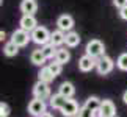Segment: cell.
I'll return each instance as SVG.
<instances>
[{"label":"cell","mask_w":127,"mask_h":117,"mask_svg":"<svg viewBox=\"0 0 127 117\" xmlns=\"http://www.w3.org/2000/svg\"><path fill=\"white\" fill-rule=\"evenodd\" d=\"M9 114H11L9 105L5 101H0V117H9Z\"/></svg>","instance_id":"obj_25"},{"label":"cell","mask_w":127,"mask_h":117,"mask_svg":"<svg viewBox=\"0 0 127 117\" xmlns=\"http://www.w3.org/2000/svg\"><path fill=\"white\" fill-rule=\"evenodd\" d=\"M8 39V35H6V31H3V30H0V42H3V41H6Z\"/></svg>","instance_id":"obj_29"},{"label":"cell","mask_w":127,"mask_h":117,"mask_svg":"<svg viewBox=\"0 0 127 117\" xmlns=\"http://www.w3.org/2000/svg\"><path fill=\"white\" fill-rule=\"evenodd\" d=\"M79 44H80V35L77 31H67L66 33V39H64V45L67 48H75V47H79Z\"/></svg>","instance_id":"obj_16"},{"label":"cell","mask_w":127,"mask_h":117,"mask_svg":"<svg viewBox=\"0 0 127 117\" xmlns=\"http://www.w3.org/2000/svg\"><path fill=\"white\" fill-rule=\"evenodd\" d=\"M2 3H3V0H0V6H2Z\"/></svg>","instance_id":"obj_32"},{"label":"cell","mask_w":127,"mask_h":117,"mask_svg":"<svg viewBox=\"0 0 127 117\" xmlns=\"http://www.w3.org/2000/svg\"><path fill=\"white\" fill-rule=\"evenodd\" d=\"M80 108H82V106L79 105V101H77V100L66 98L64 105H63L61 109H60V113H61V116H64V117H75V116H79Z\"/></svg>","instance_id":"obj_6"},{"label":"cell","mask_w":127,"mask_h":117,"mask_svg":"<svg viewBox=\"0 0 127 117\" xmlns=\"http://www.w3.org/2000/svg\"><path fill=\"white\" fill-rule=\"evenodd\" d=\"M47 113V103L46 100H41V98H35L28 103V114L33 116V117H39L41 114Z\"/></svg>","instance_id":"obj_7"},{"label":"cell","mask_w":127,"mask_h":117,"mask_svg":"<svg viewBox=\"0 0 127 117\" xmlns=\"http://www.w3.org/2000/svg\"><path fill=\"white\" fill-rule=\"evenodd\" d=\"M111 3H113V6L118 8V9L127 6V0H111Z\"/></svg>","instance_id":"obj_27"},{"label":"cell","mask_w":127,"mask_h":117,"mask_svg":"<svg viewBox=\"0 0 127 117\" xmlns=\"http://www.w3.org/2000/svg\"><path fill=\"white\" fill-rule=\"evenodd\" d=\"M116 67L123 72H127V52L121 53V55L116 58Z\"/></svg>","instance_id":"obj_23"},{"label":"cell","mask_w":127,"mask_h":117,"mask_svg":"<svg viewBox=\"0 0 127 117\" xmlns=\"http://www.w3.org/2000/svg\"><path fill=\"white\" fill-rule=\"evenodd\" d=\"M3 55L5 56H8V58H13V56H16L17 53H19V47L16 45L14 42H11V41H8L6 44L3 45Z\"/></svg>","instance_id":"obj_21"},{"label":"cell","mask_w":127,"mask_h":117,"mask_svg":"<svg viewBox=\"0 0 127 117\" xmlns=\"http://www.w3.org/2000/svg\"><path fill=\"white\" fill-rule=\"evenodd\" d=\"M55 78H57V77L52 74V70L49 69V66H47V64H46V66H42V67H39V72H38V80H39V81L50 84V83L55 80Z\"/></svg>","instance_id":"obj_15"},{"label":"cell","mask_w":127,"mask_h":117,"mask_svg":"<svg viewBox=\"0 0 127 117\" xmlns=\"http://www.w3.org/2000/svg\"><path fill=\"white\" fill-rule=\"evenodd\" d=\"M9 41L14 42L19 48H21V47H27L28 42L32 41V33L22 30V28H17V30H14V31L11 33V36H9Z\"/></svg>","instance_id":"obj_4"},{"label":"cell","mask_w":127,"mask_h":117,"mask_svg":"<svg viewBox=\"0 0 127 117\" xmlns=\"http://www.w3.org/2000/svg\"><path fill=\"white\" fill-rule=\"evenodd\" d=\"M123 101H124V103L127 105V91H126L124 94H123Z\"/></svg>","instance_id":"obj_30"},{"label":"cell","mask_w":127,"mask_h":117,"mask_svg":"<svg viewBox=\"0 0 127 117\" xmlns=\"http://www.w3.org/2000/svg\"><path fill=\"white\" fill-rule=\"evenodd\" d=\"M41 50H42V53H44V56L47 58V61L55 59V55H57V47H55V45H52L50 42L46 44V45H42V47H41Z\"/></svg>","instance_id":"obj_22"},{"label":"cell","mask_w":127,"mask_h":117,"mask_svg":"<svg viewBox=\"0 0 127 117\" xmlns=\"http://www.w3.org/2000/svg\"><path fill=\"white\" fill-rule=\"evenodd\" d=\"M39 117H53V116H52L50 113H44V114H41Z\"/></svg>","instance_id":"obj_31"},{"label":"cell","mask_w":127,"mask_h":117,"mask_svg":"<svg viewBox=\"0 0 127 117\" xmlns=\"http://www.w3.org/2000/svg\"><path fill=\"white\" fill-rule=\"evenodd\" d=\"M79 117H97V114L93 113L91 109L85 108V106H82V108H80V113H79Z\"/></svg>","instance_id":"obj_26"},{"label":"cell","mask_w":127,"mask_h":117,"mask_svg":"<svg viewBox=\"0 0 127 117\" xmlns=\"http://www.w3.org/2000/svg\"><path fill=\"white\" fill-rule=\"evenodd\" d=\"M19 9H21L22 14H32V16H35L38 13V0H21Z\"/></svg>","instance_id":"obj_12"},{"label":"cell","mask_w":127,"mask_h":117,"mask_svg":"<svg viewBox=\"0 0 127 117\" xmlns=\"http://www.w3.org/2000/svg\"><path fill=\"white\" fill-rule=\"evenodd\" d=\"M49 69L52 70V74L55 75V77H58V75H61V72H63V64H60L58 61H55V59H52V62H49Z\"/></svg>","instance_id":"obj_24"},{"label":"cell","mask_w":127,"mask_h":117,"mask_svg":"<svg viewBox=\"0 0 127 117\" xmlns=\"http://www.w3.org/2000/svg\"><path fill=\"white\" fill-rule=\"evenodd\" d=\"M100 101H102V100L99 98V97L91 95V97H88V98L85 100L83 106H85V108H88V109H91L93 113L97 114V111H99V108H100Z\"/></svg>","instance_id":"obj_20"},{"label":"cell","mask_w":127,"mask_h":117,"mask_svg":"<svg viewBox=\"0 0 127 117\" xmlns=\"http://www.w3.org/2000/svg\"><path fill=\"white\" fill-rule=\"evenodd\" d=\"M33 97H35V98H41V100H49L52 97L50 84L38 80L35 84H33Z\"/></svg>","instance_id":"obj_5"},{"label":"cell","mask_w":127,"mask_h":117,"mask_svg":"<svg viewBox=\"0 0 127 117\" xmlns=\"http://www.w3.org/2000/svg\"><path fill=\"white\" fill-rule=\"evenodd\" d=\"M55 61H58L60 64H67L71 61V52L67 50V47H58L57 48V55H55Z\"/></svg>","instance_id":"obj_17"},{"label":"cell","mask_w":127,"mask_h":117,"mask_svg":"<svg viewBox=\"0 0 127 117\" xmlns=\"http://www.w3.org/2000/svg\"><path fill=\"white\" fill-rule=\"evenodd\" d=\"M93 69H96V59L94 58H91L90 55H85L79 58V70L83 72V74H88V72H91Z\"/></svg>","instance_id":"obj_11"},{"label":"cell","mask_w":127,"mask_h":117,"mask_svg":"<svg viewBox=\"0 0 127 117\" xmlns=\"http://www.w3.org/2000/svg\"><path fill=\"white\" fill-rule=\"evenodd\" d=\"M116 117H118V116H116Z\"/></svg>","instance_id":"obj_34"},{"label":"cell","mask_w":127,"mask_h":117,"mask_svg":"<svg viewBox=\"0 0 127 117\" xmlns=\"http://www.w3.org/2000/svg\"><path fill=\"white\" fill-rule=\"evenodd\" d=\"M64 101H66V97H63L61 94H52V97L49 98V106H50L52 109H58L60 111L61 109V106L64 105Z\"/></svg>","instance_id":"obj_19"},{"label":"cell","mask_w":127,"mask_h":117,"mask_svg":"<svg viewBox=\"0 0 127 117\" xmlns=\"http://www.w3.org/2000/svg\"><path fill=\"white\" fill-rule=\"evenodd\" d=\"M97 117H116V105L113 103V100H102L100 101V108L97 111Z\"/></svg>","instance_id":"obj_8"},{"label":"cell","mask_w":127,"mask_h":117,"mask_svg":"<svg viewBox=\"0 0 127 117\" xmlns=\"http://www.w3.org/2000/svg\"><path fill=\"white\" fill-rule=\"evenodd\" d=\"M64 39H66V33L57 28V30H53V31H52L50 44H52V45H55V47L58 48V47H61L63 44H64Z\"/></svg>","instance_id":"obj_18"},{"label":"cell","mask_w":127,"mask_h":117,"mask_svg":"<svg viewBox=\"0 0 127 117\" xmlns=\"http://www.w3.org/2000/svg\"><path fill=\"white\" fill-rule=\"evenodd\" d=\"M75 22H74V17L71 16V14H61V16H58L57 19V28L61 31H72V28H74Z\"/></svg>","instance_id":"obj_9"},{"label":"cell","mask_w":127,"mask_h":117,"mask_svg":"<svg viewBox=\"0 0 127 117\" xmlns=\"http://www.w3.org/2000/svg\"><path fill=\"white\" fill-rule=\"evenodd\" d=\"M119 17L123 19V20H127V6L119 9Z\"/></svg>","instance_id":"obj_28"},{"label":"cell","mask_w":127,"mask_h":117,"mask_svg":"<svg viewBox=\"0 0 127 117\" xmlns=\"http://www.w3.org/2000/svg\"><path fill=\"white\" fill-rule=\"evenodd\" d=\"M115 64H116V62L111 59L110 56L104 55V56H100V58L96 59V72L99 75H108V74L113 72Z\"/></svg>","instance_id":"obj_3"},{"label":"cell","mask_w":127,"mask_h":117,"mask_svg":"<svg viewBox=\"0 0 127 117\" xmlns=\"http://www.w3.org/2000/svg\"><path fill=\"white\" fill-rule=\"evenodd\" d=\"M58 94H61L66 98H74L75 95V86L72 84L71 81H63L60 87H58Z\"/></svg>","instance_id":"obj_13"},{"label":"cell","mask_w":127,"mask_h":117,"mask_svg":"<svg viewBox=\"0 0 127 117\" xmlns=\"http://www.w3.org/2000/svg\"><path fill=\"white\" fill-rule=\"evenodd\" d=\"M36 27H38V20H36L35 16H32V14H22L21 20H19V28L32 33Z\"/></svg>","instance_id":"obj_10"},{"label":"cell","mask_w":127,"mask_h":117,"mask_svg":"<svg viewBox=\"0 0 127 117\" xmlns=\"http://www.w3.org/2000/svg\"><path fill=\"white\" fill-rule=\"evenodd\" d=\"M85 53H86V55H90L91 58H94V59L104 56L105 55V45H104V42H102L100 39H91V41H88L86 42V47H85Z\"/></svg>","instance_id":"obj_2"},{"label":"cell","mask_w":127,"mask_h":117,"mask_svg":"<svg viewBox=\"0 0 127 117\" xmlns=\"http://www.w3.org/2000/svg\"><path fill=\"white\" fill-rule=\"evenodd\" d=\"M30 61H32V64H33V66H36V67H42V66H46L47 58L44 56V53H42L41 48H35V50L32 52V55H30Z\"/></svg>","instance_id":"obj_14"},{"label":"cell","mask_w":127,"mask_h":117,"mask_svg":"<svg viewBox=\"0 0 127 117\" xmlns=\"http://www.w3.org/2000/svg\"><path fill=\"white\" fill-rule=\"evenodd\" d=\"M50 36H52V31H49V28L44 25H38L32 31V41L36 45H41V47L50 42Z\"/></svg>","instance_id":"obj_1"},{"label":"cell","mask_w":127,"mask_h":117,"mask_svg":"<svg viewBox=\"0 0 127 117\" xmlns=\"http://www.w3.org/2000/svg\"><path fill=\"white\" fill-rule=\"evenodd\" d=\"M75 117H79V116H75Z\"/></svg>","instance_id":"obj_33"}]
</instances>
